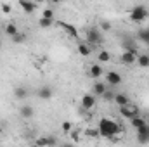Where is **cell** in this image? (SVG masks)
I'll return each instance as SVG.
<instances>
[{
    "mask_svg": "<svg viewBox=\"0 0 149 147\" xmlns=\"http://www.w3.org/2000/svg\"><path fill=\"white\" fill-rule=\"evenodd\" d=\"M99 133H101V137H104V139H113V137H116L118 133H121V128H120V125L111 119V118H102L101 121H99Z\"/></svg>",
    "mask_w": 149,
    "mask_h": 147,
    "instance_id": "obj_1",
    "label": "cell"
},
{
    "mask_svg": "<svg viewBox=\"0 0 149 147\" xmlns=\"http://www.w3.org/2000/svg\"><path fill=\"white\" fill-rule=\"evenodd\" d=\"M128 17H130L132 23H142V21H146L149 17L148 7H144V5H135V7H132Z\"/></svg>",
    "mask_w": 149,
    "mask_h": 147,
    "instance_id": "obj_2",
    "label": "cell"
},
{
    "mask_svg": "<svg viewBox=\"0 0 149 147\" xmlns=\"http://www.w3.org/2000/svg\"><path fill=\"white\" fill-rule=\"evenodd\" d=\"M85 40H87L88 45H97V43H101V42H102V33H101V30H99V28H88L87 33H85Z\"/></svg>",
    "mask_w": 149,
    "mask_h": 147,
    "instance_id": "obj_3",
    "label": "cell"
},
{
    "mask_svg": "<svg viewBox=\"0 0 149 147\" xmlns=\"http://www.w3.org/2000/svg\"><path fill=\"white\" fill-rule=\"evenodd\" d=\"M120 114H121L125 119H132V118H135V116L139 114V107H137L135 104L128 102V104H125V106H120Z\"/></svg>",
    "mask_w": 149,
    "mask_h": 147,
    "instance_id": "obj_4",
    "label": "cell"
},
{
    "mask_svg": "<svg viewBox=\"0 0 149 147\" xmlns=\"http://www.w3.org/2000/svg\"><path fill=\"white\" fill-rule=\"evenodd\" d=\"M56 24H57L59 28H63V30H64V31H66V33H68L71 38H78V37H80L78 30L74 28V24H71V23H66V21H57Z\"/></svg>",
    "mask_w": 149,
    "mask_h": 147,
    "instance_id": "obj_5",
    "label": "cell"
},
{
    "mask_svg": "<svg viewBox=\"0 0 149 147\" xmlns=\"http://www.w3.org/2000/svg\"><path fill=\"white\" fill-rule=\"evenodd\" d=\"M137 140L141 144H148L149 142V123H146L141 128H137Z\"/></svg>",
    "mask_w": 149,
    "mask_h": 147,
    "instance_id": "obj_6",
    "label": "cell"
},
{
    "mask_svg": "<svg viewBox=\"0 0 149 147\" xmlns=\"http://www.w3.org/2000/svg\"><path fill=\"white\" fill-rule=\"evenodd\" d=\"M121 62L123 64H127V66H130V64H135L137 62V54L135 52H132V50H125L123 54H121Z\"/></svg>",
    "mask_w": 149,
    "mask_h": 147,
    "instance_id": "obj_7",
    "label": "cell"
},
{
    "mask_svg": "<svg viewBox=\"0 0 149 147\" xmlns=\"http://www.w3.org/2000/svg\"><path fill=\"white\" fill-rule=\"evenodd\" d=\"M80 102H81V107H83V109H94V107H95V95L85 94Z\"/></svg>",
    "mask_w": 149,
    "mask_h": 147,
    "instance_id": "obj_8",
    "label": "cell"
},
{
    "mask_svg": "<svg viewBox=\"0 0 149 147\" xmlns=\"http://www.w3.org/2000/svg\"><path fill=\"white\" fill-rule=\"evenodd\" d=\"M17 3H19V7H21L26 14H33L35 9H37V3H35L33 0H17Z\"/></svg>",
    "mask_w": 149,
    "mask_h": 147,
    "instance_id": "obj_9",
    "label": "cell"
},
{
    "mask_svg": "<svg viewBox=\"0 0 149 147\" xmlns=\"http://www.w3.org/2000/svg\"><path fill=\"white\" fill-rule=\"evenodd\" d=\"M106 81L111 85V87H116V85H120L123 80H121V74L116 73V71H109V73L106 74Z\"/></svg>",
    "mask_w": 149,
    "mask_h": 147,
    "instance_id": "obj_10",
    "label": "cell"
},
{
    "mask_svg": "<svg viewBox=\"0 0 149 147\" xmlns=\"http://www.w3.org/2000/svg\"><path fill=\"white\" fill-rule=\"evenodd\" d=\"M37 95L40 99H43V101H49L50 97H52V88L50 87H40L37 92Z\"/></svg>",
    "mask_w": 149,
    "mask_h": 147,
    "instance_id": "obj_11",
    "label": "cell"
},
{
    "mask_svg": "<svg viewBox=\"0 0 149 147\" xmlns=\"http://www.w3.org/2000/svg\"><path fill=\"white\" fill-rule=\"evenodd\" d=\"M113 102L120 107V106H125V104H128L130 102V99L125 95V94H114V99H113Z\"/></svg>",
    "mask_w": 149,
    "mask_h": 147,
    "instance_id": "obj_12",
    "label": "cell"
},
{
    "mask_svg": "<svg viewBox=\"0 0 149 147\" xmlns=\"http://www.w3.org/2000/svg\"><path fill=\"white\" fill-rule=\"evenodd\" d=\"M21 116L24 118V119H30V118H33V114H35V109H33V106H21Z\"/></svg>",
    "mask_w": 149,
    "mask_h": 147,
    "instance_id": "obj_13",
    "label": "cell"
},
{
    "mask_svg": "<svg viewBox=\"0 0 149 147\" xmlns=\"http://www.w3.org/2000/svg\"><path fill=\"white\" fill-rule=\"evenodd\" d=\"M90 52H92V50H90V45H88L87 42H83V43H80V45H78V54H80V55L88 57V55H90Z\"/></svg>",
    "mask_w": 149,
    "mask_h": 147,
    "instance_id": "obj_14",
    "label": "cell"
},
{
    "mask_svg": "<svg viewBox=\"0 0 149 147\" xmlns=\"http://www.w3.org/2000/svg\"><path fill=\"white\" fill-rule=\"evenodd\" d=\"M92 90H94V94H95V95H101V97H102V94H104L108 88H106V85H104L102 81H95Z\"/></svg>",
    "mask_w": 149,
    "mask_h": 147,
    "instance_id": "obj_15",
    "label": "cell"
},
{
    "mask_svg": "<svg viewBox=\"0 0 149 147\" xmlns=\"http://www.w3.org/2000/svg\"><path fill=\"white\" fill-rule=\"evenodd\" d=\"M90 76L92 78H101L102 76V66L101 64H92L90 66Z\"/></svg>",
    "mask_w": 149,
    "mask_h": 147,
    "instance_id": "obj_16",
    "label": "cell"
},
{
    "mask_svg": "<svg viewBox=\"0 0 149 147\" xmlns=\"http://www.w3.org/2000/svg\"><path fill=\"white\" fill-rule=\"evenodd\" d=\"M130 123H132V126H134V128L137 130V128H141V126H144V125H146L148 121H146L144 118H141V116L137 114L135 118H132V119H130Z\"/></svg>",
    "mask_w": 149,
    "mask_h": 147,
    "instance_id": "obj_17",
    "label": "cell"
},
{
    "mask_svg": "<svg viewBox=\"0 0 149 147\" xmlns=\"http://www.w3.org/2000/svg\"><path fill=\"white\" fill-rule=\"evenodd\" d=\"M137 64L141 68H149V55L148 54H139L137 55Z\"/></svg>",
    "mask_w": 149,
    "mask_h": 147,
    "instance_id": "obj_18",
    "label": "cell"
},
{
    "mask_svg": "<svg viewBox=\"0 0 149 147\" xmlns=\"http://www.w3.org/2000/svg\"><path fill=\"white\" fill-rule=\"evenodd\" d=\"M97 59H99V62H109L111 61V54L108 52V50H101L99 54H97Z\"/></svg>",
    "mask_w": 149,
    "mask_h": 147,
    "instance_id": "obj_19",
    "label": "cell"
},
{
    "mask_svg": "<svg viewBox=\"0 0 149 147\" xmlns=\"http://www.w3.org/2000/svg\"><path fill=\"white\" fill-rule=\"evenodd\" d=\"M17 31H19V30H17V26H16L14 23H9V24L5 26V35H7V37H14Z\"/></svg>",
    "mask_w": 149,
    "mask_h": 147,
    "instance_id": "obj_20",
    "label": "cell"
},
{
    "mask_svg": "<svg viewBox=\"0 0 149 147\" xmlns=\"http://www.w3.org/2000/svg\"><path fill=\"white\" fill-rule=\"evenodd\" d=\"M26 95H28V92H26L24 87H17V88L14 90V97H16V99H24Z\"/></svg>",
    "mask_w": 149,
    "mask_h": 147,
    "instance_id": "obj_21",
    "label": "cell"
},
{
    "mask_svg": "<svg viewBox=\"0 0 149 147\" xmlns=\"http://www.w3.org/2000/svg\"><path fill=\"white\" fill-rule=\"evenodd\" d=\"M139 40H142L146 45H149V28H146V30H141V31H139Z\"/></svg>",
    "mask_w": 149,
    "mask_h": 147,
    "instance_id": "obj_22",
    "label": "cell"
},
{
    "mask_svg": "<svg viewBox=\"0 0 149 147\" xmlns=\"http://www.w3.org/2000/svg\"><path fill=\"white\" fill-rule=\"evenodd\" d=\"M38 26L40 28H50L52 26V19H49V17H40V21H38Z\"/></svg>",
    "mask_w": 149,
    "mask_h": 147,
    "instance_id": "obj_23",
    "label": "cell"
},
{
    "mask_svg": "<svg viewBox=\"0 0 149 147\" xmlns=\"http://www.w3.org/2000/svg\"><path fill=\"white\" fill-rule=\"evenodd\" d=\"M85 133H87V137H90V139H97V137H101L99 128H87Z\"/></svg>",
    "mask_w": 149,
    "mask_h": 147,
    "instance_id": "obj_24",
    "label": "cell"
},
{
    "mask_svg": "<svg viewBox=\"0 0 149 147\" xmlns=\"http://www.w3.org/2000/svg\"><path fill=\"white\" fill-rule=\"evenodd\" d=\"M10 40H12L14 43H23V42L26 40V35H24V33H21V31H17L14 37H10Z\"/></svg>",
    "mask_w": 149,
    "mask_h": 147,
    "instance_id": "obj_25",
    "label": "cell"
},
{
    "mask_svg": "<svg viewBox=\"0 0 149 147\" xmlns=\"http://www.w3.org/2000/svg\"><path fill=\"white\" fill-rule=\"evenodd\" d=\"M35 146H49V140H47V137H40L35 140Z\"/></svg>",
    "mask_w": 149,
    "mask_h": 147,
    "instance_id": "obj_26",
    "label": "cell"
},
{
    "mask_svg": "<svg viewBox=\"0 0 149 147\" xmlns=\"http://www.w3.org/2000/svg\"><path fill=\"white\" fill-rule=\"evenodd\" d=\"M42 16H43V17H49V19H52V17H54V10H52V9H43Z\"/></svg>",
    "mask_w": 149,
    "mask_h": 147,
    "instance_id": "obj_27",
    "label": "cell"
},
{
    "mask_svg": "<svg viewBox=\"0 0 149 147\" xmlns=\"http://www.w3.org/2000/svg\"><path fill=\"white\" fill-rule=\"evenodd\" d=\"M99 30H102V31H109V30H111V24H109L108 21H102V23L99 24Z\"/></svg>",
    "mask_w": 149,
    "mask_h": 147,
    "instance_id": "obj_28",
    "label": "cell"
},
{
    "mask_svg": "<svg viewBox=\"0 0 149 147\" xmlns=\"http://www.w3.org/2000/svg\"><path fill=\"white\" fill-rule=\"evenodd\" d=\"M61 128H63V132H66V133H70L73 126H71V123H70V121H64V123L61 125Z\"/></svg>",
    "mask_w": 149,
    "mask_h": 147,
    "instance_id": "obj_29",
    "label": "cell"
},
{
    "mask_svg": "<svg viewBox=\"0 0 149 147\" xmlns=\"http://www.w3.org/2000/svg\"><path fill=\"white\" fill-rule=\"evenodd\" d=\"M102 99H106V101H113V99H114V94L109 92V90H106V92L102 94Z\"/></svg>",
    "mask_w": 149,
    "mask_h": 147,
    "instance_id": "obj_30",
    "label": "cell"
},
{
    "mask_svg": "<svg viewBox=\"0 0 149 147\" xmlns=\"http://www.w3.org/2000/svg\"><path fill=\"white\" fill-rule=\"evenodd\" d=\"M10 10H12L10 3H2V12H3V14H9Z\"/></svg>",
    "mask_w": 149,
    "mask_h": 147,
    "instance_id": "obj_31",
    "label": "cell"
},
{
    "mask_svg": "<svg viewBox=\"0 0 149 147\" xmlns=\"http://www.w3.org/2000/svg\"><path fill=\"white\" fill-rule=\"evenodd\" d=\"M50 2H52V3H59L61 0H50Z\"/></svg>",
    "mask_w": 149,
    "mask_h": 147,
    "instance_id": "obj_32",
    "label": "cell"
},
{
    "mask_svg": "<svg viewBox=\"0 0 149 147\" xmlns=\"http://www.w3.org/2000/svg\"><path fill=\"white\" fill-rule=\"evenodd\" d=\"M0 133H2V128H0Z\"/></svg>",
    "mask_w": 149,
    "mask_h": 147,
    "instance_id": "obj_33",
    "label": "cell"
},
{
    "mask_svg": "<svg viewBox=\"0 0 149 147\" xmlns=\"http://www.w3.org/2000/svg\"><path fill=\"white\" fill-rule=\"evenodd\" d=\"M0 47H2V42H0Z\"/></svg>",
    "mask_w": 149,
    "mask_h": 147,
    "instance_id": "obj_34",
    "label": "cell"
}]
</instances>
